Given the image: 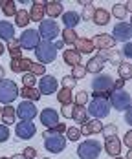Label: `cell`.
<instances>
[{"label":"cell","mask_w":132,"mask_h":159,"mask_svg":"<svg viewBox=\"0 0 132 159\" xmlns=\"http://www.w3.org/2000/svg\"><path fill=\"white\" fill-rule=\"evenodd\" d=\"M114 86V79L110 75H96V79L92 80V99H97V97H103V99H108V95L112 93V88Z\"/></svg>","instance_id":"cell-1"},{"label":"cell","mask_w":132,"mask_h":159,"mask_svg":"<svg viewBox=\"0 0 132 159\" xmlns=\"http://www.w3.org/2000/svg\"><path fill=\"white\" fill-rule=\"evenodd\" d=\"M35 57L39 59V64L46 66V64L53 62L55 57H57V49L53 48L51 42H46V40H40L35 48Z\"/></svg>","instance_id":"cell-2"},{"label":"cell","mask_w":132,"mask_h":159,"mask_svg":"<svg viewBox=\"0 0 132 159\" xmlns=\"http://www.w3.org/2000/svg\"><path fill=\"white\" fill-rule=\"evenodd\" d=\"M108 104L110 108H116L117 111H125L130 108V95L125 90H112L108 95Z\"/></svg>","instance_id":"cell-3"},{"label":"cell","mask_w":132,"mask_h":159,"mask_svg":"<svg viewBox=\"0 0 132 159\" xmlns=\"http://www.w3.org/2000/svg\"><path fill=\"white\" fill-rule=\"evenodd\" d=\"M16 97H18V88H16L15 80H0V104H11Z\"/></svg>","instance_id":"cell-4"},{"label":"cell","mask_w":132,"mask_h":159,"mask_svg":"<svg viewBox=\"0 0 132 159\" xmlns=\"http://www.w3.org/2000/svg\"><path fill=\"white\" fill-rule=\"evenodd\" d=\"M44 148L51 154H59L66 148V137L63 134H50L44 130Z\"/></svg>","instance_id":"cell-5"},{"label":"cell","mask_w":132,"mask_h":159,"mask_svg":"<svg viewBox=\"0 0 132 159\" xmlns=\"http://www.w3.org/2000/svg\"><path fill=\"white\" fill-rule=\"evenodd\" d=\"M99 154H101V143L96 139H86L77 148V156L81 159H97Z\"/></svg>","instance_id":"cell-6"},{"label":"cell","mask_w":132,"mask_h":159,"mask_svg":"<svg viewBox=\"0 0 132 159\" xmlns=\"http://www.w3.org/2000/svg\"><path fill=\"white\" fill-rule=\"evenodd\" d=\"M88 113L94 115L96 119H101V117H106L110 113V104H108V99H103V97H97V99H90V104H88Z\"/></svg>","instance_id":"cell-7"},{"label":"cell","mask_w":132,"mask_h":159,"mask_svg":"<svg viewBox=\"0 0 132 159\" xmlns=\"http://www.w3.org/2000/svg\"><path fill=\"white\" fill-rule=\"evenodd\" d=\"M39 37L42 39V40H53V39H57L59 37V26H57V22L55 20H42L40 24H39Z\"/></svg>","instance_id":"cell-8"},{"label":"cell","mask_w":132,"mask_h":159,"mask_svg":"<svg viewBox=\"0 0 132 159\" xmlns=\"http://www.w3.org/2000/svg\"><path fill=\"white\" fill-rule=\"evenodd\" d=\"M18 42H20V48L22 49H35L37 44L40 42L39 31H37V30H26V31H22Z\"/></svg>","instance_id":"cell-9"},{"label":"cell","mask_w":132,"mask_h":159,"mask_svg":"<svg viewBox=\"0 0 132 159\" xmlns=\"http://www.w3.org/2000/svg\"><path fill=\"white\" fill-rule=\"evenodd\" d=\"M112 39H114L116 42L119 40V42H129L132 39V26L129 22H119V24H116L114 31L110 35Z\"/></svg>","instance_id":"cell-10"},{"label":"cell","mask_w":132,"mask_h":159,"mask_svg":"<svg viewBox=\"0 0 132 159\" xmlns=\"http://www.w3.org/2000/svg\"><path fill=\"white\" fill-rule=\"evenodd\" d=\"M15 134L18 139H31L37 134V128L33 125V121H20L15 126Z\"/></svg>","instance_id":"cell-11"},{"label":"cell","mask_w":132,"mask_h":159,"mask_svg":"<svg viewBox=\"0 0 132 159\" xmlns=\"http://www.w3.org/2000/svg\"><path fill=\"white\" fill-rule=\"evenodd\" d=\"M37 115V106L30 102V101H24L18 104L16 108V117H20V121H33Z\"/></svg>","instance_id":"cell-12"},{"label":"cell","mask_w":132,"mask_h":159,"mask_svg":"<svg viewBox=\"0 0 132 159\" xmlns=\"http://www.w3.org/2000/svg\"><path fill=\"white\" fill-rule=\"evenodd\" d=\"M57 79L51 77V75H42V79L39 80V92L40 95H51V93H57Z\"/></svg>","instance_id":"cell-13"},{"label":"cell","mask_w":132,"mask_h":159,"mask_svg":"<svg viewBox=\"0 0 132 159\" xmlns=\"http://www.w3.org/2000/svg\"><path fill=\"white\" fill-rule=\"evenodd\" d=\"M121 148H123V143L119 141V137L114 135V137H106L105 139V152L112 157H117L121 154Z\"/></svg>","instance_id":"cell-14"},{"label":"cell","mask_w":132,"mask_h":159,"mask_svg":"<svg viewBox=\"0 0 132 159\" xmlns=\"http://www.w3.org/2000/svg\"><path fill=\"white\" fill-rule=\"evenodd\" d=\"M40 123L46 128H53L55 125H59V113L53 108H44L40 111Z\"/></svg>","instance_id":"cell-15"},{"label":"cell","mask_w":132,"mask_h":159,"mask_svg":"<svg viewBox=\"0 0 132 159\" xmlns=\"http://www.w3.org/2000/svg\"><path fill=\"white\" fill-rule=\"evenodd\" d=\"M96 49H112L116 46V40L110 35H96L94 39H90Z\"/></svg>","instance_id":"cell-16"},{"label":"cell","mask_w":132,"mask_h":159,"mask_svg":"<svg viewBox=\"0 0 132 159\" xmlns=\"http://www.w3.org/2000/svg\"><path fill=\"white\" fill-rule=\"evenodd\" d=\"M81 130V135H94V134H101V130H103V125H101V121L99 119H92V121H86V123H82V126L79 128Z\"/></svg>","instance_id":"cell-17"},{"label":"cell","mask_w":132,"mask_h":159,"mask_svg":"<svg viewBox=\"0 0 132 159\" xmlns=\"http://www.w3.org/2000/svg\"><path fill=\"white\" fill-rule=\"evenodd\" d=\"M30 13V20L31 22H42L44 20V15H46V11H44V2H33L31 9L28 11Z\"/></svg>","instance_id":"cell-18"},{"label":"cell","mask_w":132,"mask_h":159,"mask_svg":"<svg viewBox=\"0 0 132 159\" xmlns=\"http://www.w3.org/2000/svg\"><path fill=\"white\" fill-rule=\"evenodd\" d=\"M44 11H46V15L50 16V20H53V18H57L59 15H63V13H64V11H63V4H61V2H57V0L44 2Z\"/></svg>","instance_id":"cell-19"},{"label":"cell","mask_w":132,"mask_h":159,"mask_svg":"<svg viewBox=\"0 0 132 159\" xmlns=\"http://www.w3.org/2000/svg\"><path fill=\"white\" fill-rule=\"evenodd\" d=\"M0 39L2 40H11L15 39V26L7 20H0Z\"/></svg>","instance_id":"cell-20"},{"label":"cell","mask_w":132,"mask_h":159,"mask_svg":"<svg viewBox=\"0 0 132 159\" xmlns=\"http://www.w3.org/2000/svg\"><path fill=\"white\" fill-rule=\"evenodd\" d=\"M31 61L30 59H11V62H9V66H11V70L15 71V73H24V71H28L30 70V66H31Z\"/></svg>","instance_id":"cell-21"},{"label":"cell","mask_w":132,"mask_h":159,"mask_svg":"<svg viewBox=\"0 0 132 159\" xmlns=\"http://www.w3.org/2000/svg\"><path fill=\"white\" fill-rule=\"evenodd\" d=\"M73 49H75L79 55H82V53H92L96 48H94V44H92L90 39H77L75 44H73Z\"/></svg>","instance_id":"cell-22"},{"label":"cell","mask_w":132,"mask_h":159,"mask_svg":"<svg viewBox=\"0 0 132 159\" xmlns=\"http://www.w3.org/2000/svg\"><path fill=\"white\" fill-rule=\"evenodd\" d=\"M79 20H81V16H79V13H75V11H66V13H63V24H64V28H68V30H75V26L79 24Z\"/></svg>","instance_id":"cell-23"},{"label":"cell","mask_w":132,"mask_h":159,"mask_svg":"<svg viewBox=\"0 0 132 159\" xmlns=\"http://www.w3.org/2000/svg\"><path fill=\"white\" fill-rule=\"evenodd\" d=\"M0 117H2V121H4V125L7 126V125H13L16 119V111L15 108L11 106V104H6L2 110H0Z\"/></svg>","instance_id":"cell-24"},{"label":"cell","mask_w":132,"mask_h":159,"mask_svg":"<svg viewBox=\"0 0 132 159\" xmlns=\"http://www.w3.org/2000/svg\"><path fill=\"white\" fill-rule=\"evenodd\" d=\"M63 59H64V62L68 66H77V64H81V55L75 51V49H64V53H63Z\"/></svg>","instance_id":"cell-25"},{"label":"cell","mask_w":132,"mask_h":159,"mask_svg":"<svg viewBox=\"0 0 132 159\" xmlns=\"http://www.w3.org/2000/svg\"><path fill=\"white\" fill-rule=\"evenodd\" d=\"M92 20H94L96 26H106V24L110 22V13H108L106 9H96Z\"/></svg>","instance_id":"cell-26"},{"label":"cell","mask_w":132,"mask_h":159,"mask_svg":"<svg viewBox=\"0 0 132 159\" xmlns=\"http://www.w3.org/2000/svg\"><path fill=\"white\" fill-rule=\"evenodd\" d=\"M72 119L75 121V123H86L88 121V111L84 106H79V104H75L73 106V110H72Z\"/></svg>","instance_id":"cell-27"},{"label":"cell","mask_w":132,"mask_h":159,"mask_svg":"<svg viewBox=\"0 0 132 159\" xmlns=\"http://www.w3.org/2000/svg\"><path fill=\"white\" fill-rule=\"evenodd\" d=\"M18 93L24 97L26 101H39V99H40V92H39V88H35V86H33V88L24 86V88L18 92Z\"/></svg>","instance_id":"cell-28"},{"label":"cell","mask_w":132,"mask_h":159,"mask_svg":"<svg viewBox=\"0 0 132 159\" xmlns=\"http://www.w3.org/2000/svg\"><path fill=\"white\" fill-rule=\"evenodd\" d=\"M7 51L13 59H22V48H20V42L18 39H11L7 42Z\"/></svg>","instance_id":"cell-29"},{"label":"cell","mask_w":132,"mask_h":159,"mask_svg":"<svg viewBox=\"0 0 132 159\" xmlns=\"http://www.w3.org/2000/svg\"><path fill=\"white\" fill-rule=\"evenodd\" d=\"M103 66H105V62H103L101 59L92 57V59L88 61V64L84 66V70H86V71H90V73H99V71H103Z\"/></svg>","instance_id":"cell-30"},{"label":"cell","mask_w":132,"mask_h":159,"mask_svg":"<svg viewBox=\"0 0 132 159\" xmlns=\"http://www.w3.org/2000/svg\"><path fill=\"white\" fill-rule=\"evenodd\" d=\"M117 71H119V79L123 80H130L132 79V64L130 62H119L117 66Z\"/></svg>","instance_id":"cell-31"},{"label":"cell","mask_w":132,"mask_h":159,"mask_svg":"<svg viewBox=\"0 0 132 159\" xmlns=\"http://www.w3.org/2000/svg\"><path fill=\"white\" fill-rule=\"evenodd\" d=\"M15 24L16 28H26L30 24V13L26 9H18L15 13Z\"/></svg>","instance_id":"cell-32"},{"label":"cell","mask_w":132,"mask_h":159,"mask_svg":"<svg viewBox=\"0 0 132 159\" xmlns=\"http://www.w3.org/2000/svg\"><path fill=\"white\" fill-rule=\"evenodd\" d=\"M57 101L64 106V104H72L73 102V95H72V90H66V88H61L57 92Z\"/></svg>","instance_id":"cell-33"},{"label":"cell","mask_w":132,"mask_h":159,"mask_svg":"<svg viewBox=\"0 0 132 159\" xmlns=\"http://www.w3.org/2000/svg\"><path fill=\"white\" fill-rule=\"evenodd\" d=\"M0 9H2V13L6 16H15V13H16L13 0H0Z\"/></svg>","instance_id":"cell-34"},{"label":"cell","mask_w":132,"mask_h":159,"mask_svg":"<svg viewBox=\"0 0 132 159\" xmlns=\"http://www.w3.org/2000/svg\"><path fill=\"white\" fill-rule=\"evenodd\" d=\"M77 39H79V37H77L75 30H68V28L63 30V42H64V46H66V44H72V46H73Z\"/></svg>","instance_id":"cell-35"},{"label":"cell","mask_w":132,"mask_h":159,"mask_svg":"<svg viewBox=\"0 0 132 159\" xmlns=\"http://www.w3.org/2000/svg\"><path fill=\"white\" fill-rule=\"evenodd\" d=\"M112 15H114L116 18H119V20H125L127 15H129V11L125 9V6H123V4H116L114 7H112Z\"/></svg>","instance_id":"cell-36"},{"label":"cell","mask_w":132,"mask_h":159,"mask_svg":"<svg viewBox=\"0 0 132 159\" xmlns=\"http://www.w3.org/2000/svg\"><path fill=\"white\" fill-rule=\"evenodd\" d=\"M82 6H84V11H82V20H86V22H88V20H92V16H94V11H96V9H94V4H92V2H81Z\"/></svg>","instance_id":"cell-37"},{"label":"cell","mask_w":132,"mask_h":159,"mask_svg":"<svg viewBox=\"0 0 132 159\" xmlns=\"http://www.w3.org/2000/svg\"><path fill=\"white\" fill-rule=\"evenodd\" d=\"M66 139H70V141H79V137H81V130L77 126H70L66 128Z\"/></svg>","instance_id":"cell-38"},{"label":"cell","mask_w":132,"mask_h":159,"mask_svg":"<svg viewBox=\"0 0 132 159\" xmlns=\"http://www.w3.org/2000/svg\"><path fill=\"white\" fill-rule=\"evenodd\" d=\"M72 77H73L75 80L84 79V77H86V70H84V66H81V64L73 66V68H72Z\"/></svg>","instance_id":"cell-39"},{"label":"cell","mask_w":132,"mask_h":159,"mask_svg":"<svg viewBox=\"0 0 132 159\" xmlns=\"http://www.w3.org/2000/svg\"><path fill=\"white\" fill-rule=\"evenodd\" d=\"M30 71H31V75H46V66H42V64L39 62H33L31 66H30Z\"/></svg>","instance_id":"cell-40"},{"label":"cell","mask_w":132,"mask_h":159,"mask_svg":"<svg viewBox=\"0 0 132 159\" xmlns=\"http://www.w3.org/2000/svg\"><path fill=\"white\" fill-rule=\"evenodd\" d=\"M101 134L105 135V139L106 137H114V135H117V126L116 125H106V126H103Z\"/></svg>","instance_id":"cell-41"},{"label":"cell","mask_w":132,"mask_h":159,"mask_svg":"<svg viewBox=\"0 0 132 159\" xmlns=\"http://www.w3.org/2000/svg\"><path fill=\"white\" fill-rule=\"evenodd\" d=\"M75 82H77V80L73 79L72 75H64V77L61 79V84H63V88H66V90H72V88L75 86Z\"/></svg>","instance_id":"cell-42"},{"label":"cell","mask_w":132,"mask_h":159,"mask_svg":"<svg viewBox=\"0 0 132 159\" xmlns=\"http://www.w3.org/2000/svg\"><path fill=\"white\" fill-rule=\"evenodd\" d=\"M88 101H90V97H88V92H79V93L75 95V104H79V106H84Z\"/></svg>","instance_id":"cell-43"},{"label":"cell","mask_w":132,"mask_h":159,"mask_svg":"<svg viewBox=\"0 0 132 159\" xmlns=\"http://www.w3.org/2000/svg\"><path fill=\"white\" fill-rule=\"evenodd\" d=\"M22 82H24V86L33 88L35 82H37V79H35V75H31V73H24V75H22Z\"/></svg>","instance_id":"cell-44"},{"label":"cell","mask_w":132,"mask_h":159,"mask_svg":"<svg viewBox=\"0 0 132 159\" xmlns=\"http://www.w3.org/2000/svg\"><path fill=\"white\" fill-rule=\"evenodd\" d=\"M22 157L24 159H35L37 157V150L31 148V146H26V148L22 150Z\"/></svg>","instance_id":"cell-45"},{"label":"cell","mask_w":132,"mask_h":159,"mask_svg":"<svg viewBox=\"0 0 132 159\" xmlns=\"http://www.w3.org/2000/svg\"><path fill=\"white\" fill-rule=\"evenodd\" d=\"M66 128H68V126H66L64 123H59V125H55L53 128H48L46 132H50V134H64Z\"/></svg>","instance_id":"cell-46"},{"label":"cell","mask_w":132,"mask_h":159,"mask_svg":"<svg viewBox=\"0 0 132 159\" xmlns=\"http://www.w3.org/2000/svg\"><path fill=\"white\" fill-rule=\"evenodd\" d=\"M9 139V130L6 125H0V143H6Z\"/></svg>","instance_id":"cell-47"},{"label":"cell","mask_w":132,"mask_h":159,"mask_svg":"<svg viewBox=\"0 0 132 159\" xmlns=\"http://www.w3.org/2000/svg\"><path fill=\"white\" fill-rule=\"evenodd\" d=\"M72 110H73L72 104H64L63 110H61V115H64V117H68V119H72Z\"/></svg>","instance_id":"cell-48"},{"label":"cell","mask_w":132,"mask_h":159,"mask_svg":"<svg viewBox=\"0 0 132 159\" xmlns=\"http://www.w3.org/2000/svg\"><path fill=\"white\" fill-rule=\"evenodd\" d=\"M123 144H125V146H127L129 150L132 148V130H129V132L125 134V139H123Z\"/></svg>","instance_id":"cell-49"},{"label":"cell","mask_w":132,"mask_h":159,"mask_svg":"<svg viewBox=\"0 0 132 159\" xmlns=\"http://www.w3.org/2000/svg\"><path fill=\"white\" fill-rule=\"evenodd\" d=\"M123 55H125L127 59H130V57H132V44H130V42H125V48H123Z\"/></svg>","instance_id":"cell-50"},{"label":"cell","mask_w":132,"mask_h":159,"mask_svg":"<svg viewBox=\"0 0 132 159\" xmlns=\"http://www.w3.org/2000/svg\"><path fill=\"white\" fill-rule=\"evenodd\" d=\"M123 84H125V80H123V79H116L112 88H114V90H123Z\"/></svg>","instance_id":"cell-51"},{"label":"cell","mask_w":132,"mask_h":159,"mask_svg":"<svg viewBox=\"0 0 132 159\" xmlns=\"http://www.w3.org/2000/svg\"><path fill=\"white\" fill-rule=\"evenodd\" d=\"M125 121H127V125H132V108L125 110Z\"/></svg>","instance_id":"cell-52"},{"label":"cell","mask_w":132,"mask_h":159,"mask_svg":"<svg viewBox=\"0 0 132 159\" xmlns=\"http://www.w3.org/2000/svg\"><path fill=\"white\" fill-rule=\"evenodd\" d=\"M53 48L55 49H63L64 48V42H63V40H57V42H53Z\"/></svg>","instance_id":"cell-53"},{"label":"cell","mask_w":132,"mask_h":159,"mask_svg":"<svg viewBox=\"0 0 132 159\" xmlns=\"http://www.w3.org/2000/svg\"><path fill=\"white\" fill-rule=\"evenodd\" d=\"M125 159H132V148L127 152V157H125Z\"/></svg>","instance_id":"cell-54"},{"label":"cell","mask_w":132,"mask_h":159,"mask_svg":"<svg viewBox=\"0 0 132 159\" xmlns=\"http://www.w3.org/2000/svg\"><path fill=\"white\" fill-rule=\"evenodd\" d=\"M4 79V68H2V66H0V80Z\"/></svg>","instance_id":"cell-55"},{"label":"cell","mask_w":132,"mask_h":159,"mask_svg":"<svg viewBox=\"0 0 132 159\" xmlns=\"http://www.w3.org/2000/svg\"><path fill=\"white\" fill-rule=\"evenodd\" d=\"M4 49H6V48H4V44L0 42V57H2V53H4Z\"/></svg>","instance_id":"cell-56"},{"label":"cell","mask_w":132,"mask_h":159,"mask_svg":"<svg viewBox=\"0 0 132 159\" xmlns=\"http://www.w3.org/2000/svg\"><path fill=\"white\" fill-rule=\"evenodd\" d=\"M11 159H24V157H22V154H20V156H15V157H11Z\"/></svg>","instance_id":"cell-57"},{"label":"cell","mask_w":132,"mask_h":159,"mask_svg":"<svg viewBox=\"0 0 132 159\" xmlns=\"http://www.w3.org/2000/svg\"><path fill=\"white\" fill-rule=\"evenodd\" d=\"M116 159H125V157H119V156H117V157H116Z\"/></svg>","instance_id":"cell-58"},{"label":"cell","mask_w":132,"mask_h":159,"mask_svg":"<svg viewBox=\"0 0 132 159\" xmlns=\"http://www.w3.org/2000/svg\"><path fill=\"white\" fill-rule=\"evenodd\" d=\"M0 159H11V157H0Z\"/></svg>","instance_id":"cell-59"},{"label":"cell","mask_w":132,"mask_h":159,"mask_svg":"<svg viewBox=\"0 0 132 159\" xmlns=\"http://www.w3.org/2000/svg\"><path fill=\"white\" fill-rule=\"evenodd\" d=\"M44 159H48V157H44Z\"/></svg>","instance_id":"cell-60"}]
</instances>
